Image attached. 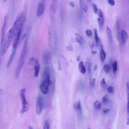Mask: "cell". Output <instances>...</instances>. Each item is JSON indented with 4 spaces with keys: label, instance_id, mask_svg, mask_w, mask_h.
<instances>
[{
    "label": "cell",
    "instance_id": "1",
    "mask_svg": "<svg viewBox=\"0 0 129 129\" xmlns=\"http://www.w3.org/2000/svg\"><path fill=\"white\" fill-rule=\"evenodd\" d=\"M17 26V23L15 21L10 29L7 32L0 51L2 56L5 55L9 49L12 40L14 37Z\"/></svg>",
    "mask_w": 129,
    "mask_h": 129
},
{
    "label": "cell",
    "instance_id": "2",
    "mask_svg": "<svg viewBox=\"0 0 129 129\" xmlns=\"http://www.w3.org/2000/svg\"><path fill=\"white\" fill-rule=\"evenodd\" d=\"M26 53V51L23 50L20 56L15 72V78L17 79H18L19 77L20 72L25 62Z\"/></svg>",
    "mask_w": 129,
    "mask_h": 129
},
{
    "label": "cell",
    "instance_id": "3",
    "mask_svg": "<svg viewBox=\"0 0 129 129\" xmlns=\"http://www.w3.org/2000/svg\"><path fill=\"white\" fill-rule=\"evenodd\" d=\"M25 89H23L21 91L20 94L21 100L22 107L21 111V113L23 114L27 111L29 109V104L25 96Z\"/></svg>",
    "mask_w": 129,
    "mask_h": 129
},
{
    "label": "cell",
    "instance_id": "4",
    "mask_svg": "<svg viewBox=\"0 0 129 129\" xmlns=\"http://www.w3.org/2000/svg\"><path fill=\"white\" fill-rule=\"evenodd\" d=\"M50 83V76L44 78L40 86V90L43 94H46L48 93Z\"/></svg>",
    "mask_w": 129,
    "mask_h": 129
},
{
    "label": "cell",
    "instance_id": "5",
    "mask_svg": "<svg viewBox=\"0 0 129 129\" xmlns=\"http://www.w3.org/2000/svg\"><path fill=\"white\" fill-rule=\"evenodd\" d=\"M44 105V101L42 96H39L37 98L36 105V111L37 114L40 115L41 114Z\"/></svg>",
    "mask_w": 129,
    "mask_h": 129
},
{
    "label": "cell",
    "instance_id": "6",
    "mask_svg": "<svg viewBox=\"0 0 129 129\" xmlns=\"http://www.w3.org/2000/svg\"><path fill=\"white\" fill-rule=\"evenodd\" d=\"M22 29L16 31L13 41V46L14 49H16L18 45Z\"/></svg>",
    "mask_w": 129,
    "mask_h": 129
},
{
    "label": "cell",
    "instance_id": "7",
    "mask_svg": "<svg viewBox=\"0 0 129 129\" xmlns=\"http://www.w3.org/2000/svg\"><path fill=\"white\" fill-rule=\"evenodd\" d=\"M98 14L99 17L97 19V21L100 30L101 31L104 23V16L103 12L101 9H99Z\"/></svg>",
    "mask_w": 129,
    "mask_h": 129
},
{
    "label": "cell",
    "instance_id": "8",
    "mask_svg": "<svg viewBox=\"0 0 129 129\" xmlns=\"http://www.w3.org/2000/svg\"><path fill=\"white\" fill-rule=\"evenodd\" d=\"M45 6L42 3H39L37 7V14L38 17H40L43 13L45 9Z\"/></svg>",
    "mask_w": 129,
    "mask_h": 129
},
{
    "label": "cell",
    "instance_id": "9",
    "mask_svg": "<svg viewBox=\"0 0 129 129\" xmlns=\"http://www.w3.org/2000/svg\"><path fill=\"white\" fill-rule=\"evenodd\" d=\"M100 55L101 61L102 63L104 61L106 57L105 52L103 49V46L102 44H101L100 47Z\"/></svg>",
    "mask_w": 129,
    "mask_h": 129
},
{
    "label": "cell",
    "instance_id": "10",
    "mask_svg": "<svg viewBox=\"0 0 129 129\" xmlns=\"http://www.w3.org/2000/svg\"><path fill=\"white\" fill-rule=\"evenodd\" d=\"M120 23L119 18H117L116 22V28L117 33V38L118 41L120 39Z\"/></svg>",
    "mask_w": 129,
    "mask_h": 129
},
{
    "label": "cell",
    "instance_id": "11",
    "mask_svg": "<svg viewBox=\"0 0 129 129\" xmlns=\"http://www.w3.org/2000/svg\"><path fill=\"white\" fill-rule=\"evenodd\" d=\"M106 29L109 42L111 45L112 46L113 43V39L111 30L107 26H106Z\"/></svg>",
    "mask_w": 129,
    "mask_h": 129
},
{
    "label": "cell",
    "instance_id": "12",
    "mask_svg": "<svg viewBox=\"0 0 129 129\" xmlns=\"http://www.w3.org/2000/svg\"><path fill=\"white\" fill-rule=\"evenodd\" d=\"M120 35L122 43L123 44L126 43L128 38V35L127 32L124 30H122L121 32Z\"/></svg>",
    "mask_w": 129,
    "mask_h": 129
},
{
    "label": "cell",
    "instance_id": "13",
    "mask_svg": "<svg viewBox=\"0 0 129 129\" xmlns=\"http://www.w3.org/2000/svg\"><path fill=\"white\" fill-rule=\"evenodd\" d=\"M35 65L34 67V74L35 77H37L39 74L40 68V64L37 59H35Z\"/></svg>",
    "mask_w": 129,
    "mask_h": 129
},
{
    "label": "cell",
    "instance_id": "14",
    "mask_svg": "<svg viewBox=\"0 0 129 129\" xmlns=\"http://www.w3.org/2000/svg\"><path fill=\"white\" fill-rule=\"evenodd\" d=\"M78 68L79 71L82 74H84L86 73V68L84 66L83 61H81L80 62L79 64Z\"/></svg>",
    "mask_w": 129,
    "mask_h": 129
},
{
    "label": "cell",
    "instance_id": "15",
    "mask_svg": "<svg viewBox=\"0 0 129 129\" xmlns=\"http://www.w3.org/2000/svg\"><path fill=\"white\" fill-rule=\"evenodd\" d=\"M94 33L96 45L98 46L99 45L100 41L98 34L97 30L96 29H94Z\"/></svg>",
    "mask_w": 129,
    "mask_h": 129
},
{
    "label": "cell",
    "instance_id": "16",
    "mask_svg": "<svg viewBox=\"0 0 129 129\" xmlns=\"http://www.w3.org/2000/svg\"><path fill=\"white\" fill-rule=\"evenodd\" d=\"M16 52V49H14V50L12 52L10 58L9 59V62H8L7 65V68H9L10 66L11 63L13 60L14 56V55Z\"/></svg>",
    "mask_w": 129,
    "mask_h": 129
},
{
    "label": "cell",
    "instance_id": "17",
    "mask_svg": "<svg viewBox=\"0 0 129 129\" xmlns=\"http://www.w3.org/2000/svg\"><path fill=\"white\" fill-rule=\"evenodd\" d=\"M76 37V39L78 42L81 45H83V39L81 36L77 33H75Z\"/></svg>",
    "mask_w": 129,
    "mask_h": 129
},
{
    "label": "cell",
    "instance_id": "18",
    "mask_svg": "<svg viewBox=\"0 0 129 129\" xmlns=\"http://www.w3.org/2000/svg\"><path fill=\"white\" fill-rule=\"evenodd\" d=\"M49 76H50V69L49 68L47 67L45 68L44 70L43 75V78H44Z\"/></svg>",
    "mask_w": 129,
    "mask_h": 129
},
{
    "label": "cell",
    "instance_id": "19",
    "mask_svg": "<svg viewBox=\"0 0 129 129\" xmlns=\"http://www.w3.org/2000/svg\"><path fill=\"white\" fill-rule=\"evenodd\" d=\"M113 68V71L114 73V74H115L116 72L118 69V65L117 63L116 60L112 64V65Z\"/></svg>",
    "mask_w": 129,
    "mask_h": 129
},
{
    "label": "cell",
    "instance_id": "20",
    "mask_svg": "<svg viewBox=\"0 0 129 129\" xmlns=\"http://www.w3.org/2000/svg\"><path fill=\"white\" fill-rule=\"evenodd\" d=\"M100 86L103 88L105 89L106 88L107 86V84L104 78H103L101 81Z\"/></svg>",
    "mask_w": 129,
    "mask_h": 129
},
{
    "label": "cell",
    "instance_id": "21",
    "mask_svg": "<svg viewBox=\"0 0 129 129\" xmlns=\"http://www.w3.org/2000/svg\"><path fill=\"white\" fill-rule=\"evenodd\" d=\"M94 104L95 107L97 109L99 110L101 108V104L99 101H96L94 103Z\"/></svg>",
    "mask_w": 129,
    "mask_h": 129
},
{
    "label": "cell",
    "instance_id": "22",
    "mask_svg": "<svg viewBox=\"0 0 129 129\" xmlns=\"http://www.w3.org/2000/svg\"><path fill=\"white\" fill-rule=\"evenodd\" d=\"M110 67L108 64H104L103 66L104 70L106 73L107 74L109 72L110 70Z\"/></svg>",
    "mask_w": 129,
    "mask_h": 129
},
{
    "label": "cell",
    "instance_id": "23",
    "mask_svg": "<svg viewBox=\"0 0 129 129\" xmlns=\"http://www.w3.org/2000/svg\"><path fill=\"white\" fill-rule=\"evenodd\" d=\"M108 101V96L107 94L104 95L102 98V101L103 103L105 104H107Z\"/></svg>",
    "mask_w": 129,
    "mask_h": 129
},
{
    "label": "cell",
    "instance_id": "24",
    "mask_svg": "<svg viewBox=\"0 0 129 129\" xmlns=\"http://www.w3.org/2000/svg\"><path fill=\"white\" fill-rule=\"evenodd\" d=\"M50 55L49 54H47L44 55V62L45 64L48 63L50 58Z\"/></svg>",
    "mask_w": 129,
    "mask_h": 129
},
{
    "label": "cell",
    "instance_id": "25",
    "mask_svg": "<svg viewBox=\"0 0 129 129\" xmlns=\"http://www.w3.org/2000/svg\"><path fill=\"white\" fill-rule=\"evenodd\" d=\"M84 2L83 0H80V15L81 16H82L83 14V6Z\"/></svg>",
    "mask_w": 129,
    "mask_h": 129
},
{
    "label": "cell",
    "instance_id": "26",
    "mask_svg": "<svg viewBox=\"0 0 129 129\" xmlns=\"http://www.w3.org/2000/svg\"><path fill=\"white\" fill-rule=\"evenodd\" d=\"M53 2H52V11L54 13H55L56 10V4L57 2L56 1H54Z\"/></svg>",
    "mask_w": 129,
    "mask_h": 129
},
{
    "label": "cell",
    "instance_id": "27",
    "mask_svg": "<svg viewBox=\"0 0 129 129\" xmlns=\"http://www.w3.org/2000/svg\"><path fill=\"white\" fill-rule=\"evenodd\" d=\"M91 66L92 64L90 61H89L88 63V71L89 74V75L91 76H92V73L91 71Z\"/></svg>",
    "mask_w": 129,
    "mask_h": 129
},
{
    "label": "cell",
    "instance_id": "28",
    "mask_svg": "<svg viewBox=\"0 0 129 129\" xmlns=\"http://www.w3.org/2000/svg\"><path fill=\"white\" fill-rule=\"evenodd\" d=\"M96 79L95 78L92 79L91 78L90 80V83L91 86L93 88H94L95 86Z\"/></svg>",
    "mask_w": 129,
    "mask_h": 129
},
{
    "label": "cell",
    "instance_id": "29",
    "mask_svg": "<svg viewBox=\"0 0 129 129\" xmlns=\"http://www.w3.org/2000/svg\"><path fill=\"white\" fill-rule=\"evenodd\" d=\"M49 121L48 119L46 120L44 123L43 129H49Z\"/></svg>",
    "mask_w": 129,
    "mask_h": 129
},
{
    "label": "cell",
    "instance_id": "30",
    "mask_svg": "<svg viewBox=\"0 0 129 129\" xmlns=\"http://www.w3.org/2000/svg\"><path fill=\"white\" fill-rule=\"evenodd\" d=\"M92 8L93 11L95 14L96 13L98 12L97 7L95 4H93L92 5Z\"/></svg>",
    "mask_w": 129,
    "mask_h": 129
},
{
    "label": "cell",
    "instance_id": "31",
    "mask_svg": "<svg viewBox=\"0 0 129 129\" xmlns=\"http://www.w3.org/2000/svg\"><path fill=\"white\" fill-rule=\"evenodd\" d=\"M78 110H79V112L80 115H82V108L81 105V104L80 102L79 101L78 102Z\"/></svg>",
    "mask_w": 129,
    "mask_h": 129
},
{
    "label": "cell",
    "instance_id": "32",
    "mask_svg": "<svg viewBox=\"0 0 129 129\" xmlns=\"http://www.w3.org/2000/svg\"><path fill=\"white\" fill-rule=\"evenodd\" d=\"M86 33L87 35L88 36H91L92 34V31L89 29L87 30L86 32Z\"/></svg>",
    "mask_w": 129,
    "mask_h": 129
},
{
    "label": "cell",
    "instance_id": "33",
    "mask_svg": "<svg viewBox=\"0 0 129 129\" xmlns=\"http://www.w3.org/2000/svg\"><path fill=\"white\" fill-rule=\"evenodd\" d=\"M108 2L110 5L112 6H114L115 4V1L114 0H108Z\"/></svg>",
    "mask_w": 129,
    "mask_h": 129
},
{
    "label": "cell",
    "instance_id": "34",
    "mask_svg": "<svg viewBox=\"0 0 129 129\" xmlns=\"http://www.w3.org/2000/svg\"><path fill=\"white\" fill-rule=\"evenodd\" d=\"M108 92L110 93H112L113 92V87L111 86L107 88Z\"/></svg>",
    "mask_w": 129,
    "mask_h": 129
},
{
    "label": "cell",
    "instance_id": "35",
    "mask_svg": "<svg viewBox=\"0 0 129 129\" xmlns=\"http://www.w3.org/2000/svg\"><path fill=\"white\" fill-rule=\"evenodd\" d=\"M74 106L75 110H78V102H75L74 104Z\"/></svg>",
    "mask_w": 129,
    "mask_h": 129
},
{
    "label": "cell",
    "instance_id": "36",
    "mask_svg": "<svg viewBox=\"0 0 129 129\" xmlns=\"http://www.w3.org/2000/svg\"><path fill=\"white\" fill-rule=\"evenodd\" d=\"M83 9L84 11L86 13H87L88 11V7L87 6L86 4H84V5H83Z\"/></svg>",
    "mask_w": 129,
    "mask_h": 129
},
{
    "label": "cell",
    "instance_id": "37",
    "mask_svg": "<svg viewBox=\"0 0 129 129\" xmlns=\"http://www.w3.org/2000/svg\"><path fill=\"white\" fill-rule=\"evenodd\" d=\"M103 111L104 114H106L110 111V110L109 109L104 108Z\"/></svg>",
    "mask_w": 129,
    "mask_h": 129
},
{
    "label": "cell",
    "instance_id": "38",
    "mask_svg": "<svg viewBox=\"0 0 129 129\" xmlns=\"http://www.w3.org/2000/svg\"><path fill=\"white\" fill-rule=\"evenodd\" d=\"M89 45L90 47L92 48H93L94 47V44L93 42H90Z\"/></svg>",
    "mask_w": 129,
    "mask_h": 129
},
{
    "label": "cell",
    "instance_id": "39",
    "mask_svg": "<svg viewBox=\"0 0 129 129\" xmlns=\"http://www.w3.org/2000/svg\"><path fill=\"white\" fill-rule=\"evenodd\" d=\"M69 5L72 7H74L75 6V4L74 2L73 1H70L69 2Z\"/></svg>",
    "mask_w": 129,
    "mask_h": 129
},
{
    "label": "cell",
    "instance_id": "40",
    "mask_svg": "<svg viewBox=\"0 0 129 129\" xmlns=\"http://www.w3.org/2000/svg\"><path fill=\"white\" fill-rule=\"evenodd\" d=\"M126 88L127 92H128L127 94L129 93V83L128 82L126 84Z\"/></svg>",
    "mask_w": 129,
    "mask_h": 129
},
{
    "label": "cell",
    "instance_id": "41",
    "mask_svg": "<svg viewBox=\"0 0 129 129\" xmlns=\"http://www.w3.org/2000/svg\"><path fill=\"white\" fill-rule=\"evenodd\" d=\"M98 68V66L97 64H96L94 67V70H97Z\"/></svg>",
    "mask_w": 129,
    "mask_h": 129
},
{
    "label": "cell",
    "instance_id": "42",
    "mask_svg": "<svg viewBox=\"0 0 129 129\" xmlns=\"http://www.w3.org/2000/svg\"><path fill=\"white\" fill-rule=\"evenodd\" d=\"M80 56L79 55H78L77 56V57L76 60L78 62H79L80 59Z\"/></svg>",
    "mask_w": 129,
    "mask_h": 129
},
{
    "label": "cell",
    "instance_id": "43",
    "mask_svg": "<svg viewBox=\"0 0 129 129\" xmlns=\"http://www.w3.org/2000/svg\"><path fill=\"white\" fill-rule=\"evenodd\" d=\"M97 51H92V53L93 54H95L97 53Z\"/></svg>",
    "mask_w": 129,
    "mask_h": 129
},
{
    "label": "cell",
    "instance_id": "44",
    "mask_svg": "<svg viewBox=\"0 0 129 129\" xmlns=\"http://www.w3.org/2000/svg\"><path fill=\"white\" fill-rule=\"evenodd\" d=\"M28 129H33V128L30 126H28Z\"/></svg>",
    "mask_w": 129,
    "mask_h": 129
},
{
    "label": "cell",
    "instance_id": "45",
    "mask_svg": "<svg viewBox=\"0 0 129 129\" xmlns=\"http://www.w3.org/2000/svg\"><path fill=\"white\" fill-rule=\"evenodd\" d=\"M87 129H90V128H88Z\"/></svg>",
    "mask_w": 129,
    "mask_h": 129
}]
</instances>
